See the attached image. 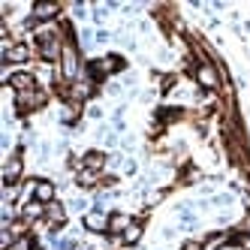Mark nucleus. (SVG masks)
<instances>
[{
	"mask_svg": "<svg viewBox=\"0 0 250 250\" xmlns=\"http://www.w3.org/2000/svg\"><path fill=\"white\" fill-rule=\"evenodd\" d=\"M109 40H112V33H109V30H103V27L94 30V42H109Z\"/></svg>",
	"mask_w": 250,
	"mask_h": 250,
	"instance_id": "20",
	"label": "nucleus"
},
{
	"mask_svg": "<svg viewBox=\"0 0 250 250\" xmlns=\"http://www.w3.org/2000/svg\"><path fill=\"white\" fill-rule=\"evenodd\" d=\"M105 166H109V157H105L103 151H84L82 154V169H91V172L103 175Z\"/></svg>",
	"mask_w": 250,
	"mask_h": 250,
	"instance_id": "7",
	"label": "nucleus"
},
{
	"mask_svg": "<svg viewBox=\"0 0 250 250\" xmlns=\"http://www.w3.org/2000/svg\"><path fill=\"white\" fill-rule=\"evenodd\" d=\"M232 241V232H211V235L202 241V247L205 250H220L223 244H229Z\"/></svg>",
	"mask_w": 250,
	"mask_h": 250,
	"instance_id": "14",
	"label": "nucleus"
},
{
	"mask_svg": "<svg viewBox=\"0 0 250 250\" xmlns=\"http://www.w3.org/2000/svg\"><path fill=\"white\" fill-rule=\"evenodd\" d=\"M30 15L40 24H51V19H58V15H61V6L58 3H33L30 6Z\"/></svg>",
	"mask_w": 250,
	"mask_h": 250,
	"instance_id": "6",
	"label": "nucleus"
},
{
	"mask_svg": "<svg viewBox=\"0 0 250 250\" xmlns=\"http://www.w3.org/2000/svg\"><path fill=\"white\" fill-rule=\"evenodd\" d=\"M84 229H91V232H109V214L91 208V211L84 214Z\"/></svg>",
	"mask_w": 250,
	"mask_h": 250,
	"instance_id": "8",
	"label": "nucleus"
},
{
	"mask_svg": "<svg viewBox=\"0 0 250 250\" xmlns=\"http://www.w3.org/2000/svg\"><path fill=\"white\" fill-rule=\"evenodd\" d=\"M87 118L100 121V118H103V109H100V105H87Z\"/></svg>",
	"mask_w": 250,
	"mask_h": 250,
	"instance_id": "21",
	"label": "nucleus"
},
{
	"mask_svg": "<svg viewBox=\"0 0 250 250\" xmlns=\"http://www.w3.org/2000/svg\"><path fill=\"white\" fill-rule=\"evenodd\" d=\"M124 84L133 87V84H136V76H133V73H127V76H124Z\"/></svg>",
	"mask_w": 250,
	"mask_h": 250,
	"instance_id": "25",
	"label": "nucleus"
},
{
	"mask_svg": "<svg viewBox=\"0 0 250 250\" xmlns=\"http://www.w3.org/2000/svg\"><path fill=\"white\" fill-rule=\"evenodd\" d=\"M100 178H103V175H97V172H91V169H79V172H76V184L84 187V190H91V187H100Z\"/></svg>",
	"mask_w": 250,
	"mask_h": 250,
	"instance_id": "13",
	"label": "nucleus"
},
{
	"mask_svg": "<svg viewBox=\"0 0 250 250\" xmlns=\"http://www.w3.org/2000/svg\"><path fill=\"white\" fill-rule=\"evenodd\" d=\"M232 244H238V250H250V232H232Z\"/></svg>",
	"mask_w": 250,
	"mask_h": 250,
	"instance_id": "17",
	"label": "nucleus"
},
{
	"mask_svg": "<svg viewBox=\"0 0 250 250\" xmlns=\"http://www.w3.org/2000/svg\"><path fill=\"white\" fill-rule=\"evenodd\" d=\"M21 175H24V160L21 154H9L6 157V166H3V184L6 187H15L21 181Z\"/></svg>",
	"mask_w": 250,
	"mask_h": 250,
	"instance_id": "4",
	"label": "nucleus"
},
{
	"mask_svg": "<svg viewBox=\"0 0 250 250\" xmlns=\"http://www.w3.org/2000/svg\"><path fill=\"white\" fill-rule=\"evenodd\" d=\"M12 250H40V241L33 238V235H24V238L15 241V247H12Z\"/></svg>",
	"mask_w": 250,
	"mask_h": 250,
	"instance_id": "16",
	"label": "nucleus"
},
{
	"mask_svg": "<svg viewBox=\"0 0 250 250\" xmlns=\"http://www.w3.org/2000/svg\"><path fill=\"white\" fill-rule=\"evenodd\" d=\"M196 84H199L205 94L217 91V87H220V69L214 63H202L199 69H196Z\"/></svg>",
	"mask_w": 250,
	"mask_h": 250,
	"instance_id": "3",
	"label": "nucleus"
},
{
	"mask_svg": "<svg viewBox=\"0 0 250 250\" xmlns=\"http://www.w3.org/2000/svg\"><path fill=\"white\" fill-rule=\"evenodd\" d=\"M73 211H87V199L76 196V199H73Z\"/></svg>",
	"mask_w": 250,
	"mask_h": 250,
	"instance_id": "22",
	"label": "nucleus"
},
{
	"mask_svg": "<svg viewBox=\"0 0 250 250\" xmlns=\"http://www.w3.org/2000/svg\"><path fill=\"white\" fill-rule=\"evenodd\" d=\"M124 175H136L139 172V163H136V160H124V169H121Z\"/></svg>",
	"mask_w": 250,
	"mask_h": 250,
	"instance_id": "19",
	"label": "nucleus"
},
{
	"mask_svg": "<svg viewBox=\"0 0 250 250\" xmlns=\"http://www.w3.org/2000/svg\"><path fill=\"white\" fill-rule=\"evenodd\" d=\"M142 235H145V223H142V220H133V223L127 226V232L121 235V241L127 244V247H136V244L142 241Z\"/></svg>",
	"mask_w": 250,
	"mask_h": 250,
	"instance_id": "10",
	"label": "nucleus"
},
{
	"mask_svg": "<svg viewBox=\"0 0 250 250\" xmlns=\"http://www.w3.org/2000/svg\"><path fill=\"white\" fill-rule=\"evenodd\" d=\"M157 79H160V94H169L172 87L178 84V76H175V73H166V76H157Z\"/></svg>",
	"mask_w": 250,
	"mask_h": 250,
	"instance_id": "15",
	"label": "nucleus"
},
{
	"mask_svg": "<svg viewBox=\"0 0 250 250\" xmlns=\"http://www.w3.org/2000/svg\"><path fill=\"white\" fill-rule=\"evenodd\" d=\"M21 217L30 223V220H40V217H45V205L42 202H37V199H30V202H24L21 205Z\"/></svg>",
	"mask_w": 250,
	"mask_h": 250,
	"instance_id": "11",
	"label": "nucleus"
},
{
	"mask_svg": "<svg viewBox=\"0 0 250 250\" xmlns=\"http://www.w3.org/2000/svg\"><path fill=\"white\" fill-rule=\"evenodd\" d=\"M30 55H33V48L27 45V42H15L9 51H3V66H15V63H27L30 61Z\"/></svg>",
	"mask_w": 250,
	"mask_h": 250,
	"instance_id": "5",
	"label": "nucleus"
},
{
	"mask_svg": "<svg viewBox=\"0 0 250 250\" xmlns=\"http://www.w3.org/2000/svg\"><path fill=\"white\" fill-rule=\"evenodd\" d=\"M73 15H79V19H84V15H87V9H84L82 3H76V6H73Z\"/></svg>",
	"mask_w": 250,
	"mask_h": 250,
	"instance_id": "24",
	"label": "nucleus"
},
{
	"mask_svg": "<svg viewBox=\"0 0 250 250\" xmlns=\"http://www.w3.org/2000/svg\"><path fill=\"white\" fill-rule=\"evenodd\" d=\"M130 223H133V217H127V214H109V232L112 235H124Z\"/></svg>",
	"mask_w": 250,
	"mask_h": 250,
	"instance_id": "12",
	"label": "nucleus"
},
{
	"mask_svg": "<svg viewBox=\"0 0 250 250\" xmlns=\"http://www.w3.org/2000/svg\"><path fill=\"white\" fill-rule=\"evenodd\" d=\"M55 193H58V187L51 184V181H45V178H40L37 190H33V199L42 202V205H48V202H55Z\"/></svg>",
	"mask_w": 250,
	"mask_h": 250,
	"instance_id": "9",
	"label": "nucleus"
},
{
	"mask_svg": "<svg viewBox=\"0 0 250 250\" xmlns=\"http://www.w3.org/2000/svg\"><path fill=\"white\" fill-rule=\"evenodd\" d=\"M181 250H205V247H202V241H184Z\"/></svg>",
	"mask_w": 250,
	"mask_h": 250,
	"instance_id": "23",
	"label": "nucleus"
},
{
	"mask_svg": "<svg viewBox=\"0 0 250 250\" xmlns=\"http://www.w3.org/2000/svg\"><path fill=\"white\" fill-rule=\"evenodd\" d=\"M45 103H48V94L42 87H37V91H30V94H15V112L19 115H33V112H40Z\"/></svg>",
	"mask_w": 250,
	"mask_h": 250,
	"instance_id": "1",
	"label": "nucleus"
},
{
	"mask_svg": "<svg viewBox=\"0 0 250 250\" xmlns=\"http://www.w3.org/2000/svg\"><path fill=\"white\" fill-rule=\"evenodd\" d=\"M6 87L15 94H30V91H37V76H33L30 69H15L6 82Z\"/></svg>",
	"mask_w": 250,
	"mask_h": 250,
	"instance_id": "2",
	"label": "nucleus"
},
{
	"mask_svg": "<svg viewBox=\"0 0 250 250\" xmlns=\"http://www.w3.org/2000/svg\"><path fill=\"white\" fill-rule=\"evenodd\" d=\"M211 205H220V208H226V205H232V202H235V199H232V193H217V196H214V199H208Z\"/></svg>",
	"mask_w": 250,
	"mask_h": 250,
	"instance_id": "18",
	"label": "nucleus"
},
{
	"mask_svg": "<svg viewBox=\"0 0 250 250\" xmlns=\"http://www.w3.org/2000/svg\"><path fill=\"white\" fill-rule=\"evenodd\" d=\"M244 30H247V33H250V21H244Z\"/></svg>",
	"mask_w": 250,
	"mask_h": 250,
	"instance_id": "26",
	"label": "nucleus"
}]
</instances>
